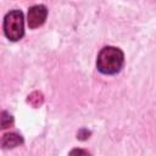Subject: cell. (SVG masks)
Masks as SVG:
<instances>
[{
    "instance_id": "5b68a950",
    "label": "cell",
    "mask_w": 156,
    "mask_h": 156,
    "mask_svg": "<svg viewBox=\"0 0 156 156\" xmlns=\"http://www.w3.org/2000/svg\"><path fill=\"white\" fill-rule=\"evenodd\" d=\"M27 102L29 105H32L33 107H39L44 102V96H43V94L40 91H33L30 95H28Z\"/></svg>"
},
{
    "instance_id": "277c9868",
    "label": "cell",
    "mask_w": 156,
    "mask_h": 156,
    "mask_svg": "<svg viewBox=\"0 0 156 156\" xmlns=\"http://www.w3.org/2000/svg\"><path fill=\"white\" fill-rule=\"evenodd\" d=\"M22 143H23V139L17 133H6V134H4L2 139H1V145L5 149H11V147L18 146Z\"/></svg>"
},
{
    "instance_id": "8992f818",
    "label": "cell",
    "mask_w": 156,
    "mask_h": 156,
    "mask_svg": "<svg viewBox=\"0 0 156 156\" xmlns=\"http://www.w3.org/2000/svg\"><path fill=\"white\" fill-rule=\"evenodd\" d=\"M12 123H13L12 116L9 115L7 112L2 111V113H1V128H4V129H5V128H9Z\"/></svg>"
},
{
    "instance_id": "7a4b0ae2",
    "label": "cell",
    "mask_w": 156,
    "mask_h": 156,
    "mask_svg": "<svg viewBox=\"0 0 156 156\" xmlns=\"http://www.w3.org/2000/svg\"><path fill=\"white\" fill-rule=\"evenodd\" d=\"M4 33L11 41L20 40L24 34L23 13L20 10H12L4 18Z\"/></svg>"
},
{
    "instance_id": "3957f363",
    "label": "cell",
    "mask_w": 156,
    "mask_h": 156,
    "mask_svg": "<svg viewBox=\"0 0 156 156\" xmlns=\"http://www.w3.org/2000/svg\"><path fill=\"white\" fill-rule=\"evenodd\" d=\"M46 16H48V10H46V7L44 5H34V6H32L28 10V18H27L29 28L34 29V28L40 27L45 22Z\"/></svg>"
},
{
    "instance_id": "52a82bcc",
    "label": "cell",
    "mask_w": 156,
    "mask_h": 156,
    "mask_svg": "<svg viewBox=\"0 0 156 156\" xmlns=\"http://www.w3.org/2000/svg\"><path fill=\"white\" fill-rule=\"evenodd\" d=\"M74 154H84V155H87L88 152L87 151H82V150H73V151H71V155H74Z\"/></svg>"
},
{
    "instance_id": "6da1fadb",
    "label": "cell",
    "mask_w": 156,
    "mask_h": 156,
    "mask_svg": "<svg viewBox=\"0 0 156 156\" xmlns=\"http://www.w3.org/2000/svg\"><path fill=\"white\" fill-rule=\"evenodd\" d=\"M124 62V55L116 46H106L98 55L96 67L102 74H116L121 71Z\"/></svg>"
}]
</instances>
